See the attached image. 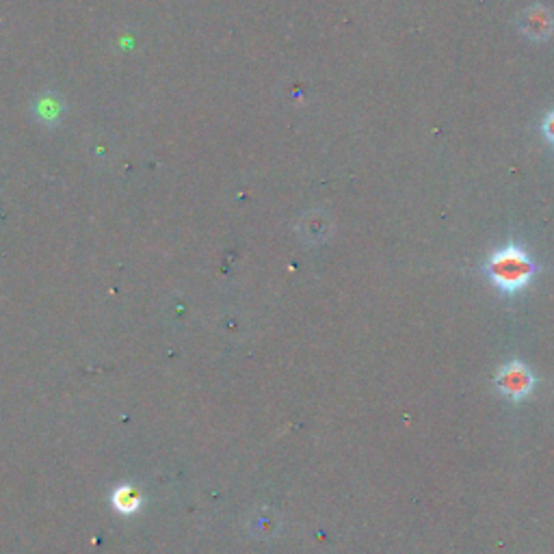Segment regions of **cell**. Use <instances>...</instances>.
<instances>
[{
  "label": "cell",
  "mask_w": 554,
  "mask_h": 554,
  "mask_svg": "<svg viewBox=\"0 0 554 554\" xmlns=\"http://www.w3.org/2000/svg\"><path fill=\"white\" fill-rule=\"evenodd\" d=\"M496 383L505 397H509L514 400H522V399H527L530 392H533L535 379H533V375H530V370L524 367L522 362H511V364H505V367L500 368Z\"/></svg>",
  "instance_id": "obj_2"
},
{
  "label": "cell",
  "mask_w": 554,
  "mask_h": 554,
  "mask_svg": "<svg viewBox=\"0 0 554 554\" xmlns=\"http://www.w3.org/2000/svg\"><path fill=\"white\" fill-rule=\"evenodd\" d=\"M113 505H115L117 511H122V514H134V511H137L141 506V496H139L137 489L123 485L115 492Z\"/></svg>",
  "instance_id": "obj_4"
},
{
  "label": "cell",
  "mask_w": 554,
  "mask_h": 554,
  "mask_svg": "<svg viewBox=\"0 0 554 554\" xmlns=\"http://www.w3.org/2000/svg\"><path fill=\"white\" fill-rule=\"evenodd\" d=\"M541 134H544V139L554 147V111H550L544 117V122H541Z\"/></svg>",
  "instance_id": "obj_5"
},
{
  "label": "cell",
  "mask_w": 554,
  "mask_h": 554,
  "mask_svg": "<svg viewBox=\"0 0 554 554\" xmlns=\"http://www.w3.org/2000/svg\"><path fill=\"white\" fill-rule=\"evenodd\" d=\"M517 27L520 31L527 35L528 39L533 41H544L552 35L554 31V16L548 7H541V5H535V7H528L517 20Z\"/></svg>",
  "instance_id": "obj_3"
},
{
  "label": "cell",
  "mask_w": 554,
  "mask_h": 554,
  "mask_svg": "<svg viewBox=\"0 0 554 554\" xmlns=\"http://www.w3.org/2000/svg\"><path fill=\"white\" fill-rule=\"evenodd\" d=\"M483 273L500 293L516 294L533 282V277L539 273V267L522 245L506 243L489 253L483 264Z\"/></svg>",
  "instance_id": "obj_1"
}]
</instances>
